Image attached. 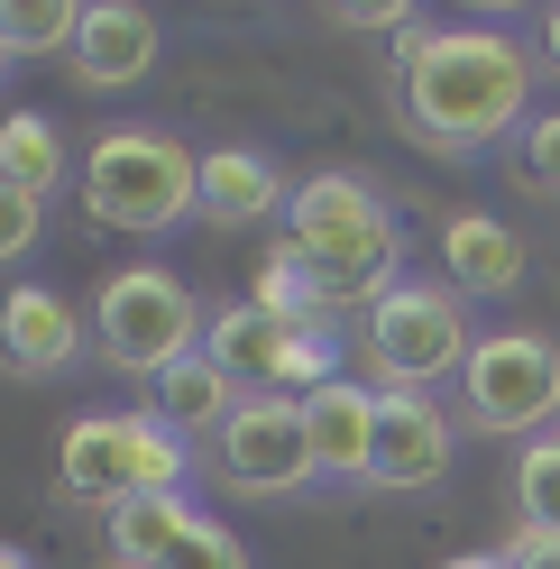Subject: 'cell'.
I'll list each match as a JSON object with an SVG mask.
<instances>
[{"instance_id": "cell-1", "label": "cell", "mask_w": 560, "mask_h": 569, "mask_svg": "<svg viewBox=\"0 0 560 569\" xmlns=\"http://www.w3.org/2000/svg\"><path fill=\"white\" fill-rule=\"evenodd\" d=\"M396 101L404 129L441 157L497 148V138H523L533 120V56L506 28H404L396 47Z\"/></svg>"}, {"instance_id": "cell-2", "label": "cell", "mask_w": 560, "mask_h": 569, "mask_svg": "<svg viewBox=\"0 0 560 569\" xmlns=\"http://www.w3.org/2000/svg\"><path fill=\"white\" fill-rule=\"evenodd\" d=\"M276 248L312 276V295H322L331 312H340V303H368V312H377V303L404 284V276H396L404 248H396V221H387V202H377L368 174H303Z\"/></svg>"}, {"instance_id": "cell-3", "label": "cell", "mask_w": 560, "mask_h": 569, "mask_svg": "<svg viewBox=\"0 0 560 569\" xmlns=\"http://www.w3.org/2000/svg\"><path fill=\"white\" fill-rule=\"evenodd\" d=\"M83 211L101 230H129V239H157L174 221H193L202 211V157L184 148V138L166 129H101L83 148Z\"/></svg>"}, {"instance_id": "cell-4", "label": "cell", "mask_w": 560, "mask_h": 569, "mask_svg": "<svg viewBox=\"0 0 560 569\" xmlns=\"http://www.w3.org/2000/svg\"><path fill=\"white\" fill-rule=\"evenodd\" d=\"M56 487L101 515H129L148 496H184V441L157 413H83L56 441Z\"/></svg>"}, {"instance_id": "cell-5", "label": "cell", "mask_w": 560, "mask_h": 569, "mask_svg": "<svg viewBox=\"0 0 560 569\" xmlns=\"http://www.w3.org/2000/svg\"><path fill=\"white\" fill-rule=\"evenodd\" d=\"M202 340H212V322H202V303L184 295L174 267H120L111 284H101V303H92V349L120 377H138V386L184 368Z\"/></svg>"}, {"instance_id": "cell-6", "label": "cell", "mask_w": 560, "mask_h": 569, "mask_svg": "<svg viewBox=\"0 0 560 569\" xmlns=\"http://www.w3.org/2000/svg\"><path fill=\"white\" fill-rule=\"evenodd\" d=\"M359 349H368V368L387 377V396H432V377H460L469 368V303H460V284H396L377 312H359Z\"/></svg>"}, {"instance_id": "cell-7", "label": "cell", "mask_w": 560, "mask_h": 569, "mask_svg": "<svg viewBox=\"0 0 560 569\" xmlns=\"http://www.w3.org/2000/svg\"><path fill=\"white\" fill-rule=\"evenodd\" d=\"M460 413L506 441L560 432V349L542 331H487L460 368Z\"/></svg>"}, {"instance_id": "cell-8", "label": "cell", "mask_w": 560, "mask_h": 569, "mask_svg": "<svg viewBox=\"0 0 560 569\" xmlns=\"http://www.w3.org/2000/svg\"><path fill=\"white\" fill-rule=\"evenodd\" d=\"M212 359L239 377V396H286V386H331L340 368H331V331L322 322H276V312H258V303H230V312H212Z\"/></svg>"}, {"instance_id": "cell-9", "label": "cell", "mask_w": 560, "mask_h": 569, "mask_svg": "<svg viewBox=\"0 0 560 569\" xmlns=\"http://www.w3.org/2000/svg\"><path fill=\"white\" fill-rule=\"evenodd\" d=\"M212 469L230 478V496H294L322 478L312 459V432H303V396H249L230 413V432L212 441Z\"/></svg>"}, {"instance_id": "cell-10", "label": "cell", "mask_w": 560, "mask_h": 569, "mask_svg": "<svg viewBox=\"0 0 560 569\" xmlns=\"http://www.w3.org/2000/svg\"><path fill=\"white\" fill-rule=\"evenodd\" d=\"M111 569H249V542L212 523L193 496H148L111 515Z\"/></svg>"}, {"instance_id": "cell-11", "label": "cell", "mask_w": 560, "mask_h": 569, "mask_svg": "<svg viewBox=\"0 0 560 569\" xmlns=\"http://www.w3.org/2000/svg\"><path fill=\"white\" fill-rule=\"evenodd\" d=\"M450 478V413L432 396H377V459H368V487L387 496H423Z\"/></svg>"}, {"instance_id": "cell-12", "label": "cell", "mask_w": 560, "mask_h": 569, "mask_svg": "<svg viewBox=\"0 0 560 569\" xmlns=\"http://www.w3.org/2000/svg\"><path fill=\"white\" fill-rule=\"evenodd\" d=\"M157 10H129V0H101V10H83V38H74V83L83 92H129L138 74H157Z\"/></svg>"}, {"instance_id": "cell-13", "label": "cell", "mask_w": 560, "mask_h": 569, "mask_svg": "<svg viewBox=\"0 0 560 569\" xmlns=\"http://www.w3.org/2000/svg\"><path fill=\"white\" fill-rule=\"evenodd\" d=\"M0 340H10V377H64L83 359V312L56 295V284H10V312H0Z\"/></svg>"}, {"instance_id": "cell-14", "label": "cell", "mask_w": 560, "mask_h": 569, "mask_svg": "<svg viewBox=\"0 0 560 569\" xmlns=\"http://www.w3.org/2000/svg\"><path fill=\"white\" fill-rule=\"evenodd\" d=\"M294 184L276 174V157L258 148H212L202 157V221L212 230H258V221H286Z\"/></svg>"}, {"instance_id": "cell-15", "label": "cell", "mask_w": 560, "mask_h": 569, "mask_svg": "<svg viewBox=\"0 0 560 569\" xmlns=\"http://www.w3.org/2000/svg\"><path fill=\"white\" fill-rule=\"evenodd\" d=\"M239 405H249V396H239V377L212 359V349H193L184 368H166V377L148 386V413L166 422L174 441H221Z\"/></svg>"}, {"instance_id": "cell-16", "label": "cell", "mask_w": 560, "mask_h": 569, "mask_svg": "<svg viewBox=\"0 0 560 569\" xmlns=\"http://www.w3.org/2000/svg\"><path fill=\"white\" fill-rule=\"evenodd\" d=\"M303 432H312V459L322 478H359L368 487V459H377V396L359 377H331L303 396Z\"/></svg>"}, {"instance_id": "cell-17", "label": "cell", "mask_w": 560, "mask_h": 569, "mask_svg": "<svg viewBox=\"0 0 560 569\" xmlns=\"http://www.w3.org/2000/svg\"><path fill=\"white\" fill-rule=\"evenodd\" d=\"M441 284H460V295H514L523 284V230H506L497 211H460L441 230Z\"/></svg>"}, {"instance_id": "cell-18", "label": "cell", "mask_w": 560, "mask_h": 569, "mask_svg": "<svg viewBox=\"0 0 560 569\" xmlns=\"http://www.w3.org/2000/svg\"><path fill=\"white\" fill-rule=\"evenodd\" d=\"M64 157H74V148H64V129L47 120V111H10V120H0V193H56L64 184Z\"/></svg>"}, {"instance_id": "cell-19", "label": "cell", "mask_w": 560, "mask_h": 569, "mask_svg": "<svg viewBox=\"0 0 560 569\" xmlns=\"http://www.w3.org/2000/svg\"><path fill=\"white\" fill-rule=\"evenodd\" d=\"M74 38H83V10H74V0H10V10H0V47H10L19 64L74 56Z\"/></svg>"}, {"instance_id": "cell-20", "label": "cell", "mask_w": 560, "mask_h": 569, "mask_svg": "<svg viewBox=\"0 0 560 569\" xmlns=\"http://www.w3.org/2000/svg\"><path fill=\"white\" fill-rule=\"evenodd\" d=\"M514 506H523L533 532H560V432L523 441V459H514Z\"/></svg>"}, {"instance_id": "cell-21", "label": "cell", "mask_w": 560, "mask_h": 569, "mask_svg": "<svg viewBox=\"0 0 560 569\" xmlns=\"http://www.w3.org/2000/svg\"><path fill=\"white\" fill-rule=\"evenodd\" d=\"M249 303L258 312H276V322H322V295H312V276L286 258V248H267V267H258V284H249Z\"/></svg>"}, {"instance_id": "cell-22", "label": "cell", "mask_w": 560, "mask_h": 569, "mask_svg": "<svg viewBox=\"0 0 560 569\" xmlns=\"http://www.w3.org/2000/svg\"><path fill=\"white\" fill-rule=\"evenodd\" d=\"M514 184L542 193V202H560V111H533V120H523V138H514Z\"/></svg>"}, {"instance_id": "cell-23", "label": "cell", "mask_w": 560, "mask_h": 569, "mask_svg": "<svg viewBox=\"0 0 560 569\" xmlns=\"http://www.w3.org/2000/svg\"><path fill=\"white\" fill-rule=\"evenodd\" d=\"M38 239H47V202H38V193H0V248L28 258Z\"/></svg>"}, {"instance_id": "cell-24", "label": "cell", "mask_w": 560, "mask_h": 569, "mask_svg": "<svg viewBox=\"0 0 560 569\" xmlns=\"http://www.w3.org/2000/svg\"><path fill=\"white\" fill-rule=\"evenodd\" d=\"M506 569H560V532L514 523V532H506Z\"/></svg>"}, {"instance_id": "cell-25", "label": "cell", "mask_w": 560, "mask_h": 569, "mask_svg": "<svg viewBox=\"0 0 560 569\" xmlns=\"http://www.w3.org/2000/svg\"><path fill=\"white\" fill-rule=\"evenodd\" d=\"M331 19H340V28H413L396 0H377V10H331Z\"/></svg>"}, {"instance_id": "cell-26", "label": "cell", "mask_w": 560, "mask_h": 569, "mask_svg": "<svg viewBox=\"0 0 560 569\" xmlns=\"http://www.w3.org/2000/svg\"><path fill=\"white\" fill-rule=\"evenodd\" d=\"M542 64H551V74H560V10L542 19Z\"/></svg>"}, {"instance_id": "cell-27", "label": "cell", "mask_w": 560, "mask_h": 569, "mask_svg": "<svg viewBox=\"0 0 560 569\" xmlns=\"http://www.w3.org/2000/svg\"><path fill=\"white\" fill-rule=\"evenodd\" d=\"M441 569H506V551H460V560H441Z\"/></svg>"}, {"instance_id": "cell-28", "label": "cell", "mask_w": 560, "mask_h": 569, "mask_svg": "<svg viewBox=\"0 0 560 569\" xmlns=\"http://www.w3.org/2000/svg\"><path fill=\"white\" fill-rule=\"evenodd\" d=\"M0 569H38V560H28V551H0Z\"/></svg>"}]
</instances>
